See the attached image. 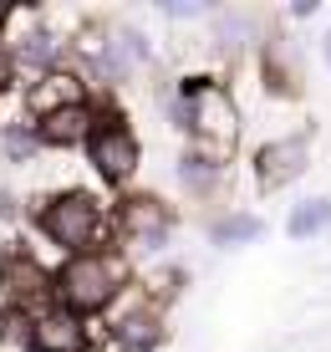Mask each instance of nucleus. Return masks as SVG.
Here are the masks:
<instances>
[{"label": "nucleus", "instance_id": "1", "mask_svg": "<svg viewBox=\"0 0 331 352\" xmlns=\"http://www.w3.org/2000/svg\"><path fill=\"white\" fill-rule=\"evenodd\" d=\"M168 113H174V123L183 133H194L199 153L214 164L240 143V113H235L225 87H209V77H189L179 87V97L168 102Z\"/></svg>", "mask_w": 331, "mask_h": 352}, {"label": "nucleus", "instance_id": "2", "mask_svg": "<svg viewBox=\"0 0 331 352\" xmlns=\"http://www.w3.org/2000/svg\"><path fill=\"white\" fill-rule=\"evenodd\" d=\"M52 286H56V296H61L67 311L92 317V311L113 307V296L122 291V265L113 256H102V250H82V256H71L52 276Z\"/></svg>", "mask_w": 331, "mask_h": 352}, {"label": "nucleus", "instance_id": "3", "mask_svg": "<svg viewBox=\"0 0 331 352\" xmlns=\"http://www.w3.org/2000/svg\"><path fill=\"white\" fill-rule=\"evenodd\" d=\"M36 225H41V235L52 240V245L82 256V250L102 235V204H97V194H87V189H71V194L46 199L41 214H36Z\"/></svg>", "mask_w": 331, "mask_h": 352}, {"label": "nucleus", "instance_id": "4", "mask_svg": "<svg viewBox=\"0 0 331 352\" xmlns=\"http://www.w3.org/2000/svg\"><path fill=\"white\" fill-rule=\"evenodd\" d=\"M87 153L107 184H128L138 174V138H133V128L122 118H102L97 123V133L87 138Z\"/></svg>", "mask_w": 331, "mask_h": 352}, {"label": "nucleus", "instance_id": "5", "mask_svg": "<svg viewBox=\"0 0 331 352\" xmlns=\"http://www.w3.org/2000/svg\"><path fill=\"white\" fill-rule=\"evenodd\" d=\"M306 164H311V138L306 133H296V138H275L265 143L260 153H255V184L260 189H286L290 179L306 174Z\"/></svg>", "mask_w": 331, "mask_h": 352}, {"label": "nucleus", "instance_id": "6", "mask_svg": "<svg viewBox=\"0 0 331 352\" xmlns=\"http://www.w3.org/2000/svg\"><path fill=\"white\" fill-rule=\"evenodd\" d=\"M117 225H122V235H128V240H138V245L153 250V245H163V240H168L174 214H168V204L153 199V194H133V199H122Z\"/></svg>", "mask_w": 331, "mask_h": 352}, {"label": "nucleus", "instance_id": "7", "mask_svg": "<svg viewBox=\"0 0 331 352\" xmlns=\"http://www.w3.org/2000/svg\"><path fill=\"white\" fill-rule=\"evenodd\" d=\"M31 347L36 352H82L87 347V327H82L77 311L67 307H52L31 322Z\"/></svg>", "mask_w": 331, "mask_h": 352}, {"label": "nucleus", "instance_id": "8", "mask_svg": "<svg viewBox=\"0 0 331 352\" xmlns=\"http://www.w3.org/2000/svg\"><path fill=\"white\" fill-rule=\"evenodd\" d=\"M92 133H97V118H92L87 102L61 107V113H52V118H41V123H36L41 148H71V143H87Z\"/></svg>", "mask_w": 331, "mask_h": 352}, {"label": "nucleus", "instance_id": "9", "mask_svg": "<svg viewBox=\"0 0 331 352\" xmlns=\"http://www.w3.org/2000/svg\"><path fill=\"white\" fill-rule=\"evenodd\" d=\"M143 62H148V36L143 31H113V41H102V52H97V72L107 82H122Z\"/></svg>", "mask_w": 331, "mask_h": 352}, {"label": "nucleus", "instance_id": "10", "mask_svg": "<svg viewBox=\"0 0 331 352\" xmlns=\"http://www.w3.org/2000/svg\"><path fill=\"white\" fill-rule=\"evenodd\" d=\"M77 102H82V82L71 77V72H46V77L31 82V92H26V107L36 118H52V113L77 107Z\"/></svg>", "mask_w": 331, "mask_h": 352}, {"label": "nucleus", "instance_id": "11", "mask_svg": "<svg viewBox=\"0 0 331 352\" xmlns=\"http://www.w3.org/2000/svg\"><path fill=\"white\" fill-rule=\"evenodd\" d=\"M163 342V322L158 311H128L117 327H113V347L117 352H153Z\"/></svg>", "mask_w": 331, "mask_h": 352}, {"label": "nucleus", "instance_id": "12", "mask_svg": "<svg viewBox=\"0 0 331 352\" xmlns=\"http://www.w3.org/2000/svg\"><path fill=\"white\" fill-rule=\"evenodd\" d=\"M260 235H265V220L250 214V210H229V214H219V220H209V240L219 250L250 245V240H260Z\"/></svg>", "mask_w": 331, "mask_h": 352}, {"label": "nucleus", "instance_id": "13", "mask_svg": "<svg viewBox=\"0 0 331 352\" xmlns=\"http://www.w3.org/2000/svg\"><path fill=\"white\" fill-rule=\"evenodd\" d=\"M179 184L189 194H199V199H209V194L225 184V164L204 159V153H183L179 159Z\"/></svg>", "mask_w": 331, "mask_h": 352}, {"label": "nucleus", "instance_id": "14", "mask_svg": "<svg viewBox=\"0 0 331 352\" xmlns=\"http://www.w3.org/2000/svg\"><path fill=\"white\" fill-rule=\"evenodd\" d=\"M321 230H331V199H301L286 220V235L290 240H316Z\"/></svg>", "mask_w": 331, "mask_h": 352}, {"label": "nucleus", "instance_id": "15", "mask_svg": "<svg viewBox=\"0 0 331 352\" xmlns=\"http://www.w3.org/2000/svg\"><path fill=\"white\" fill-rule=\"evenodd\" d=\"M10 56H16V62H26V67H36V72H46V67L61 56V41H56L52 31H31V36H21V46H16Z\"/></svg>", "mask_w": 331, "mask_h": 352}, {"label": "nucleus", "instance_id": "16", "mask_svg": "<svg viewBox=\"0 0 331 352\" xmlns=\"http://www.w3.org/2000/svg\"><path fill=\"white\" fill-rule=\"evenodd\" d=\"M0 148H5V159H16V164H26L36 148H41V138H36V128H5L0 133Z\"/></svg>", "mask_w": 331, "mask_h": 352}, {"label": "nucleus", "instance_id": "17", "mask_svg": "<svg viewBox=\"0 0 331 352\" xmlns=\"http://www.w3.org/2000/svg\"><path fill=\"white\" fill-rule=\"evenodd\" d=\"M0 281H5L10 291H16V296H26V291L46 286V281H41V271H36L31 261H5V265H0Z\"/></svg>", "mask_w": 331, "mask_h": 352}, {"label": "nucleus", "instance_id": "18", "mask_svg": "<svg viewBox=\"0 0 331 352\" xmlns=\"http://www.w3.org/2000/svg\"><path fill=\"white\" fill-rule=\"evenodd\" d=\"M158 10H163L168 21H199V16H209V6H183V0H163Z\"/></svg>", "mask_w": 331, "mask_h": 352}, {"label": "nucleus", "instance_id": "19", "mask_svg": "<svg viewBox=\"0 0 331 352\" xmlns=\"http://www.w3.org/2000/svg\"><path fill=\"white\" fill-rule=\"evenodd\" d=\"M10 77H16V56H10L5 46H0V92L10 87Z\"/></svg>", "mask_w": 331, "mask_h": 352}, {"label": "nucleus", "instance_id": "20", "mask_svg": "<svg viewBox=\"0 0 331 352\" xmlns=\"http://www.w3.org/2000/svg\"><path fill=\"white\" fill-rule=\"evenodd\" d=\"M321 52H326V67H331V31L321 36Z\"/></svg>", "mask_w": 331, "mask_h": 352}, {"label": "nucleus", "instance_id": "21", "mask_svg": "<svg viewBox=\"0 0 331 352\" xmlns=\"http://www.w3.org/2000/svg\"><path fill=\"white\" fill-rule=\"evenodd\" d=\"M5 21H10V6H0V26H5Z\"/></svg>", "mask_w": 331, "mask_h": 352}, {"label": "nucleus", "instance_id": "22", "mask_svg": "<svg viewBox=\"0 0 331 352\" xmlns=\"http://www.w3.org/2000/svg\"><path fill=\"white\" fill-rule=\"evenodd\" d=\"M31 352H36V347H31Z\"/></svg>", "mask_w": 331, "mask_h": 352}]
</instances>
